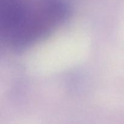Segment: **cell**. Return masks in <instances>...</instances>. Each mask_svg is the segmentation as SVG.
Here are the masks:
<instances>
[{
    "label": "cell",
    "instance_id": "6da1fadb",
    "mask_svg": "<svg viewBox=\"0 0 124 124\" xmlns=\"http://www.w3.org/2000/svg\"><path fill=\"white\" fill-rule=\"evenodd\" d=\"M66 0H0V37L6 47L24 49L39 42L67 18Z\"/></svg>",
    "mask_w": 124,
    "mask_h": 124
}]
</instances>
